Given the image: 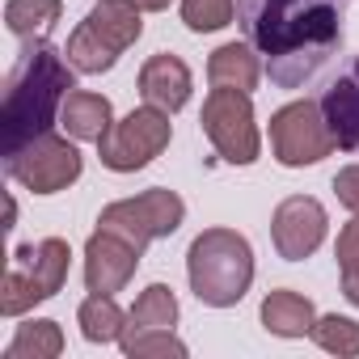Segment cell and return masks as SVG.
I'll use <instances>...</instances> for the list:
<instances>
[{
    "mask_svg": "<svg viewBox=\"0 0 359 359\" xmlns=\"http://www.w3.org/2000/svg\"><path fill=\"white\" fill-rule=\"evenodd\" d=\"M140 93L148 106L173 114V110H182L191 102V68L177 60V55H152L144 68H140Z\"/></svg>",
    "mask_w": 359,
    "mask_h": 359,
    "instance_id": "obj_14",
    "label": "cell"
},
{
    "mask_svg": "<svg viewBox=\"0 0 359 359\" xmlns=\"http://www.w3.org/2000/svg\"><path fill=\"white\" fill-rule=\"evenodd\" d=\"M271 148L279 156V165L300 169V165H317L321 156H330L338 148L321 102H292L283 110L271 114Z\"/></svg>",
    "mask_w": 359,
    "mask_h": 359,
    "instance_id": "obj_9",
    "label": "cell"
},
{
    "mask_svg": "<svg viewBox=\"0 0 359 359\" xmlns=\"http://www.w3.org/2000/svg\"><path fill=\"white\" fill-rule=\"evenodd\" d=\"M76 321H81V334H85L89 342H118V338L127 334V321H131V317H123V309L114 304V296L93 292V296L81 304Z\"/></svg>",
    "mask_w": 359,
    "mask_h": 359,
    "instance_id": "obj_18",
    "label": "cell"
},
{
    "mask_svg": "<svg viewBox=\"0 0 359 359\" xmlns=\"http://www.w3.org/2000/svg\"><path fill=\"white\" fill-rule=\"evenodd\" d=\"M187 275H191V292L212 304V309H229L237 304L250 283H254V250L241 233L233 229H208L191 241L187 254Z\"/></svg>",
    "mask_w": 359,
    "mask_h": 359,
    "instance_id": "obj_3",
    "label": "cell"
},
{
    "mask_svg": "<svg viewBox=\"0 0 359 359\" xmlns=\"http://www.w3.org/2000/svg\"><path fill=\"white\" fill-rule=\"evenodd\" d=\"M140 266V250L131 241H123L118 233H106L97 229L85 245V287L89 292H102V296H114L127 287V279L135 275Z\"/></svg>",
    "mask_w": 359,
    "mask_h": 359,
    "instance_id": "obj_12",
    "label": "cell"
},
{
    "mask_svg": "<svg viewBox=\"0 0 359 359\" xmlns=\"http://www.w3.org/2000/svg\"><path fill=\"white\" fill-rule=\"evenodd\" d=\"M60 123L72 140H102L110 131V102L102 93H85V89H72L64 97V110H60Z\"/></svg>",
    "mask_w": 359,
    "mask_h": 359,
    "instance_id": "obj_17",
    "label": "cell"
},
{
    "mask_svg": "<svg viewBox=\"0 0 359 359\" xmlns=\"http://www.w3.org/2000/svg\"><path fill=\"white\" fill-rule=\"evenodd\" d=\"M271 237H275V250L279 258L287 262H300L309 258L321 241H325V208L309 195H292L275 208V220H271Z\"/></svg>",
    "mask_w": 359,
    "mask_h": 359,
    "instance_id": "obj_11",
    "label": "cell"
},
{
    "mask_svg": "<svg viewBox=\"0 0 359 359\" xmlns=\"http://www.w3.org/2000/svg\"><path fill=\"white\" fill-rule=\"evenodd\" d=\"M72 64L64 60V51H55L51 43L34 39L22 47L9 85H5V102H0V135H5V156L22 152L26 144H34L39 135H47L64 110V97L76 89L72 81Z\"/></svg>",
    "mask_w": 359,
    "mask_h": 359,
    "instance_id": "obj_2",
    "label": "cell"
},
{
    "mask_svg": "<svg viewBox=\"0 0 359 359\" xmlns=\"http://www.w3.org/2000/svg\"><path fill=\"white\" fill-rule=\"evenodd\" d=\"M313 321H317L313 300L300 296V292L279 287L262 300V325L279 338H304V334H313Z\"/></svg>",
    "mask_w": 359,
    "mask_h": 359,
    "instance_id": "obj_16",
    "label": "cell"
},
{
    "mask_svg": "<svg viewBox=\"0 0 359 359\" xmlns=\"http://www.w3.org/2000/svg\"><path fill=\"white\" fill-rule=\"evenodd\" d=\"M351 0H237V26L279 89H304L338 51Z\"/></svg>",
    "mask_w": 359,
    "mask_h": 359,
    "instance_id": "obj_1",
    "label": "cell"
},
{
    "mask_svg": "<svg viewBox=\"0 0 359 359\" xmlns=\"http://www.w3.org/2000/svg\"><path fill=\"white\" fill-rule=\"evenodd\" d=\"M321 114L338 140V148L359 152V55L346 64V72L338 81H330V89L321 93Z\"/></svg>",
    "mask_w": 359,
    "mask_h": 359,
    "instance_id": "obj_13",
    "label": "cell"
},
{
    "mask_svg": "<svg viewBox=\"0 0 359 359\" xmlns=\"http://www.w3.org/2000/svg\"><path fill=\"white\" fill-rule=\"evenodd\" d=\"M313 342L330 355H359V321L338 317V313L317 317L313 321Z\"/></svg>",
    "mask_w": 359,
    "mask_h": 359,
    "instance_id": "obj_22",
    "label": "cell"
},
{
    "mask_svg": "<svg viewBox=\"0 0 359 359\" xmlns=\"http://www.w3.org/2000/svg\"><path fill=\"white\" fill-rule=\"evenodd\" d=\"M334 195H338L342 208H351V212L359 216V165L338 169V177H334Z\"/></svg>",
    "mask_w": 359,
    "mask_h": 359,
    "instance_id": "obj_26",
    "label": "cell"
},
{
    "mask_svg": "<svg viewBox=\"0 0 359 359\" xmlns=\"http://www.w3.org/2000/svg\"><path fill=\"white\" fill-rule=\"evenodd\" d=\"M5 169H9L13 182H22L26 191H34V195H55V191L72 187L76 177H81V152H76V144H68L64 135L47 131V135H39L34 144H26L22 152L5 156Z\"/></svg>",
    "mask_w": 359,
    "mask_h": 359,
    "instance_id": "obj_10",
    "label": "cell"
},
{
    "mask_svg": "<svg viewBox=\"0 0 359 359\" xmlns=\"http://www.w3.org/2000/svg\"><path fill=\"white\" fill-rule=\"evenodd\" d=\"M127 317H131L135 330H173V321H177V300H173V292H169L165 283H152V287L140 292V300H135V309H131Z\"/></svg>",
    "mask_w": 359,
    "mask_h": 359,
    "instance_id": "obj_21",
    "label": "cell"
},
{
    "mask_svg": "<svg viewBox=\"0 0 359 359\" xmlns=\"http://www.w3.org/2000/svg\"><path fill=\"white\" fill-rule=\"evenodd\" d=\"M68 258H72V250L60 237H47L39 245H18V254L5 271V283H0V313L22 317L26 309L51 300L68 279Z\"/></svg>",
    "mask_w": 359,
    "mask_h": 359,
    "instance_id": "obj_5",
    "label": "cell"
},
{
    "mask_svg": "<svg viewBox=\"0 0 359 359\" xmlns=\"http://www.w3.org/2000/svg\"><path fill=\"white\" fill-rule=\"evenodd\" d=\"M182 216H187V203H182V199H177L173 191H165V187H152V191H144V195H135V199H118V203L102 208L97 229L118 233L123 241H131V245L144 254L148 241L177 233Z\"/></svg>",
    "mask_w": 359,
    "mask_h": 359,
    "instance_id": "obj_6",
    "label": "cell"
},
{
    "mask_svg": "<svg viewBox=\"0 0 359 359\" xmlns=\"http://www.w3.org/2000/svg\"><path fill=\"white\" fill-rule=\"evenodd\" d=\"M135 5L144 9V13H161V9H169L173 0H135Z\"/></svg>",
    "mask_w": 359,
    "mask_h": 359,
    "instance_id": "obj_27",
    "label": "cell"
},
{
    "mask_svg": "<svg viewBox=\"0 0 359 359\" xmlns=\"http://www.w3.org/2000/svg\"><path fill=\"white\" fill-rule=\"evenodd\" d=\"M140 13L144 9L135 5V0H102V5H93L89 18L68 39V51H64L68 64L76 72H89V76L110 72L114 60L140 39V30H144Z\"/></svg>",
    "mask_w": 359,
    "mask_h": 359,
    "instance_id": "obj_4",
    "label": "cell"
},
{
    "mask_svg": "<svg viewBox=\"0 0 359 359\" xmlns=\"http://www.w3.org/2000/svg\"><path fill=\"white\" fill-rule=\"evenodd\" d=\"M55 355H64V334H60L55 321L18 325V334H13V342L5 351V359H55Z\"/></svg>",
    "mask_w": 359,
    "mask_h": 359,
    "instance_id": "obj_20",
    "label": "cell"
},
{
    "mask_svg": "<svg viewBox=\"0 0 359 359\" xmlns=\"http://www.w3.org/2000/svg\"><path fill=\"white\" fill-rule=\"evenodd\" d=\"M118 342H123V355H131V359H148V355H187V342H177L169 330H135V325H127V334H123Z\"/></svg>",
    "mask_w": 359,
    "mask_h": 359,
    "instance_id": "obj_23",
    "label": "cell"
},
{
    "mask_svg": "<svg viewBox=\"0 0 359 359\" xmlns=\"http://www.w3.org/2000/svg\"><path fill=\"white\" fill-rule=\"evenodd\" d=\"M233 0H182V22L195 30V34H208V30H224L233 22Z\"/></svg>",
    "mask_w": 359,
    "mask_h": 359,
    "instance_id": "obj_25",
    "label": "cell"
},
{
    "mask_svg": "<svg viewBox=\"0 0 359 359\" xmlns=\"http://www.w3.org/2000/svg\"><path fill=\"white\" fill-rule=\"evenodd\" d=\"M203 135L216 144V152L229 165H254L258 161V123L254 102L241 89H212L203 102Z\"/></svg>",
    "mask_w": 359,
    "mask_h": 359,
    "instance_id": "obj_8",
    "label": "cell"
},
{
    "mask_svg": "<svg viewBox=\"0 0 359 359\" xmlns=\"http://www.w3.org/2000/svg\"><path fill=\"white\" fill-rule=\"evenodd\" d=\"M258 72H262V64H258V51L250 43H224L208 60V81L216 89H241V93H250L258 85Z\"/></svg>",
    "mask_w": 359,
    "mask_h": 359,
    "instance_id": "obj_15",
    "label": "cell"
},
{
    "mask_svg": "<svg viewBox=\"0 0 359 359\" xmlns=\"http://www.w3.org/2000/svg\"><path fill=\"white\" fill-rule=\"evenodd\" d=\"M169 135H173L169 114L156 110V106H140L127 118L110 123V131L97 140V156L114 173H135L169 148Z\"/></svg>",
    "mask_w": 359,
    "mask_h": 359,
    "instance_id": "obj_7",
    "label": "cell"
},
{
    "mask_svg": "<svg viewBox=\"0 0 359 359\" xmlns=\"http://www.w3.org/2000/svg\"><path fill=\"white\" fill-rule=\"evenodd\" d=\"M55 22H60V0H9L5 5V26L22 43L47 39Z\"/></svg>",
    "mask_w": 359,
    "mask_h": 359,
    "instance_id": "obj_19",
    "label": "cell"
},
{
    "mask_svg": "<svg viewBox=\"0 0 359 359\" xmlns=\"http://www.w3.org/2000/svg\"><path fill=\"white\" fill-rule=\"evenodd\" d=\"M334 258H338V271H342V296L359 309V216L338 233Z\"/></svg>",
    "mask_w": 359,
    "mask_h": 359,
    "instance_id": "obj_24",
    "label": "cell"
}]
</instances>
